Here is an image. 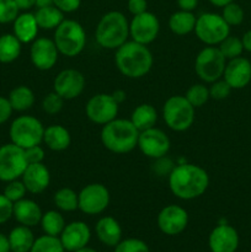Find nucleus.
<instances>
[{"mask_svg":"<svg viewBox=\"0 0 251 252\" xmlns=\"http://www.w3.org/2000/svg\"><path fill=\"white\" fill-rule=\"evenodd\" d=\"M79 209L88 216L101 214L110 204V192L102 184L86 185L78 193Z\"/></svg>","mask_w":251,"mask_h":252,"instance_id":"9b49d317","label":"nucleus"},{"mask_svg":"<svg viewBox=\"0 0 251 252\" xmlns=\"http://www.w3.org/2000/svg\"><path fill=\"white\" fill-rule=\"evenodd\" d=\"M75 252H97V251H95L94 249H90V248H88V246H85V248L80 249V250H78Z\"/></svg>","mask_w":251,"mask_h":252,"instance_id":"13d9d810","label":"nucleus"},{"mask_svg":"<svg viewBox=\"0 0 251 252\" xmlns=\"http://www.w3.org/2000/svg\"><path fill=\"white\" fill-rule=\"evenodd\" d=\"M53 202L57 208L62 212H74L79 209L78 193L69 187L59 189L54 193Z\"/></svg>","mask_w":251,"mask_h":252,"instance_id":"473e14b6","label":"nucleus"},{"mask_svg":"<svg viewBox=\"0 0 251 252\" xmlns=\"http://www.w3.org/2000/svg\"><path fill=\"white\" fill-rule=\"evenodd\" d=\"M118 108L120 105L111 94H96L86 103L85 112L91 122L105 126L117 118Z\"/></svg>","mask_w":251,"mask_h":252,"instance_id":"f8f14e48","label":"nucleus"},{"mask_svg":"<svg viewBox=\"0 0 251 252\" xmlns=\"http://www.w3.org/2000/svg\"><path fill=\"white\" fill-rule=\"evenodd\" d=\"M225 65L226 59L218 47L208 46L197 54L194 71L202 81L212 84L223 76Z\"/></svg>","mask_w":251,"mask_h":252,"instance_id":"6e6552de","label":"nucleus"},{"mask_svg":"<svg viewBox=\"0 0 251 252\" xmlns=\"http://www.w3.org/2000/svg\"><path fill=\"white\" fill-rule=\"evenodd\" d=\"M194 33L197 38L207 46H216L229 36L230 26L226 24L221 15L204 12L197 17Z\"/></svg>","mask_w":251,"mask_h":252,"instance_id":"1a4fd4ad","label":"nucleus"},{"mask_svg":"<svg viewBox=\"0 0 251 252\" xmlns=\"http://www.w3.org/2000/svg\"><path fill=\"white\" fill-rule=\"evenodd\" d=\"M209 186V175L194 164H179L169 175V187L175 197L185 201L204 194Z\"/></svg>","mask_w":251,"mask_h":252,"instance_id":"f257e3e1","label":"nucleus"},{"mask_svg":"<svg viewBox=\"0 0 251 252\" xmlns=\"http://www.w3.org/2000/svg\"><path fill=\"white\" fill-rule=\"evenodd\" d=\"M111 95L113 96V98H115L116 102H117L118 105L122 102H125L126 98H127V94H126V91H123V90H116L115 93L111 94Z\"/></svg>","mask_w":251,"mask_h":252,"instance_id":"864d4df0","label":"nucleus"},{"mask_svg":"<svg viewBox=\"0 0 251 252\" xmlns=\"http://www.w3.org/2000/svg\"><path fill=\"white\" fill-rule=\"evenodd\" d=\"M187 224L188 214L186 209L177 204H169L157 214V226L166 235H179L187 228Z\"/></svg>","mask_w":251,"mask_h":252,"instance_id":"f3484780","label":"nucleus"},{"mask_svg":"<svg viewBox=\"0 0 251 252\" xmlns=\"http://www.w3.org/2000/svg\"><path fill=\"white\" fill-rule=\"evenodd\" d=\"M231 93V88L225 80H217L212 83L211 88H209V96L214 100H224L228 97Z\"/></svg>","mask_w":251,"mask_h":252,"instance_id":"79ce46f5","label":"nucleus"},{"mask_svg":"<svg viewBox=\"0 0 251 252\" xmlns=\"http://www.w3.org/2000/svg\"><path fill=\"white\" fill-rule=\"evenodd\" d=\"M157 121V112L150 103H142L137 106L130 116V122L139 132L155 127Z\"/></svg>","mask_w":251,"mask_h":252,"instance_id":"bb28decb","label":"nucleus"},{"mask_svg":"<svg viewBox=\"0 0 251 252\" xmlns=\"http://www.w3.org/2000/svg\"><path fill=\"white\" fill-rule=\"evenodd\" d=\"M25 155H26V160L29 164L43 162L44 160V150L39 144L25 149Z\"/></svg>","mask_w":251,"mask_h":252,"instance_id":"a18cd8bd","label":"nucleus"},{"mask_svg":"<svg viewBox=\"0 0 251 252\" xmlns=\"http://www.w3.org/2000/svg\"><path fill=\"white\" fill-rule=\"evenodd\" d=\"M185 97L194 108L202 107L209 100V89L203 84H194L187 90Z\"/></svg>","mask_w":251,"mask_h":252,"instance_id":"c9c22d12","label":"nucleus"},{"mask_svg":"<svg viewBox=\"0 0 251 252\" xmlns=\"http://www.w3.org/2000/svg\"><path fill=\"white\" fill-rule=\"evenodd\" d=\"M53 5V0H36V7L39 9V7H46Z\"/></svg>","mask_w":251,"mask_h":252,"instance_id":"4d7b16f0","label":"nucleus"},{"mask_svg":"<svg viewBox=\"0 0 251 252\" xmlns=\"http://www.w3.org/2000/svg\"><path fill=\"white\" fill-rule=\"evenodd\" d=\"M44 127L38 118L33 116H20L15 118L9 128L11 143L22 149H27L43 142Z\"/></svg>","mask_w":251,"mask_h":252,"instance_id":"423d86ee","label":"nucleus"},{"mask_svg":"<svg viewBox=\"0 0 251 252\" xmlns=\"http://www.w3.org/2000/svg\"><path fill=\"white\" fill-rule=\"evenodd\" d=\"M96 235L106 246L116 248L122 240V228L113 217H103L96 223Z\"/></svg>","mask_w":251,"mask_h":252,"instance_id":"b1692460","label":"nucleus"},{"mask_svg":"<svg viewBox=\"0 0 251 252\" xmlns=\"http://www.w3.org/2000/svg\"><path fill=\"white\" fill-rule=\"evenodd\" d=\"M221 16L229 26H238L244 21V10L240 5L231 1L223 7Z\"/></svg>","mask_w":251,"mask_h":252,"instance_id":"e433bc0d","label":"nucleus"},{"mask_svg":"<svg viewBox=\"0 0 251 252\" xmlns=\"http://www.w3.org/2000/svg\"><path fill=\"white\" fill-rule=\"evenodd\" d=\"M115 63L122 75L129 79H139L152 69L154 59L145 44L129 41L116 49Z\"/></svg>","mask_w":251,"mask_h":252,"instance_id":"f03ea898","label":"nucleus"},{"mask_svg":"<svg viewBox=\"0 0 251 252\" xmlns=\"http://www.w3.org/2000/svg\"><path fill=\"white\" fill-rule=\"evenodd\" d=\"M243 46H244V49H246V51L251 52V30L250 31L246 32L245 34H244L243 37Z\"/></svg>","mask_w":251,"mask_h":252,"instance_id":"5fc2aeb1","label":"nucleus"},{"mask_svg":"<svg viewBox=\"0 0 251 252\" xmlns=\"http://www.w3.org/2000/svg\"><path fill=\"white\" fill-rule=\"evenodd\" d=\"M22 43L14 33H4L0 36V63L10 64L21 54Z\"/></svg>","mask_w":251,"mask_h":252,"instance_id":"c756f323","label":"nucleus"},{"mask_svg":"<svg viewBox=\"0 0 251 252\" xmlns=\"http://www.w3.org/2000/svg\"><path fill=\"white\" fill-rule=\"evenodd\" d=\"M162 118L170 129L185 132L194 122V107L182 95L167 98L162 107Z\"/></svg>","mask_w":251,"mask_h":252,"instance_id":"0eeeda50","label":"nucleus"},{"mask_svg":"<svg viewBox=\"0 0 251 252\" xmlns=\"http://www.w3.org/2000/svg\"><path fill=\"white\" fill-rule=\"evenodd\" d=\"M218 48L221 52V54L225 57V59H229V61L240 57L244 51L243 41L238 37L230 36V34L219 43Z\"/></svg>","mask_w":251,"mask_h":252,"instance_id":"f704fd0d","label":"nucleus"},{"mask_svg":"<svg viewBox=\"0 0 251 252\" xmlns=\"http://www.w3.org/2000/svg\"><path fill=\"white\" fill-rule=\"evenodd\" d=\"M54 43L59 53L73 58L80 54L86 46V32L75 20H64L54 30Z\"/></svg>","mask_w":251,"mask_h":252,"instance_id":"39448f33","label":"nucleus"},{"mask_svg":"<svg viewBox=\"0 0 251 252\" xmlns=\"http://www.w3.org/2000/svg\"><path fill=\"white\" fill-rule=\"evenodd\" d=\"M0 252H11V250H10L9 238L2 233H0Z\"/></svg>","mask_w":251,"mask_h":252,"instance_id":"603ef678","label":"nucleus"},{"mask_svg":"<svg viewBox=\"0 0 251 252\" xmlns=\"http://www.w3.org/2000/svg\"><path fill=\"white\" fill-rule=\"evenodd\" d=\"M102 145L115 154H127L138 144L139 130L134 127L130 120L116 118L106 123L101 129Z\"/></svg>","mask_w":251,"mask_h":252,"instance_id":"7ed1b4c3","label":"nucleus"},{"mask_svg":"<svg viewBox=\"0 0 251 252\" xmlns=\"http://www.w3.org/2000/svg\"><path fill=\"white\" fill-rule=\"evenodd\" d=\"M7 238L11 252H30L36 240L31 229L25 225H19L12 229Z\"/></svg>","mask_w":251,"mask_h":252,"instance_id":"a878e982","label":"nucleus"},{"mask_svg":"<svg viewBox=\"0 0 251 252\" xmlns=\"http://www.w3.org/2000/svg\"><path fill=\"white\" fill-rule=\"evenodd\" d=\"M154 164H153L152 169L157 176L162 177V176H167L171 174V171L174 170L175 164L170 158H167L166 155L161 158H157V159H154Z\"/></svg>","mask_w":251,"mask_h":252,"instance_id":"37998d69","label":"nucleus"},{"mask_svg":"<svg viewBox=\"0 0 251 252\" xmlns=\"http://www.w3.org/2000/svg\"><path fill=\"white\" fill-rule=\"evenodd\" d=\"M177 5H179L180 10L192 12L198 6V0H177Z\"/></svg>","mask_w":251,"mask_h":252,"instance_id":"8fccbe9b","label":"nucleus"},{"mask_svg":"<svg viewBox=\"0 0 251 252\" xmlns=\"http://www.w3.org/2000/svg\"><path fill=\"white\" fill-rule=\"evenodd\" d=\"M19 11V7L14 0H0V24L5 25L14 22Z\"/></svg>","mask_w":251,"mask_h":252,"instance_id":"ea45409f","label":"nucleus"},{"mask_svg":"<svg viewBox=\"0 0 251 252\" xmlns=\"http://www.w3.org/2000/svg\"><path fill=\"white\" fill-rule=\"evenodd\" d=\"M42 209L34 201L29 198H22L14 203V213L12 217L16 219L20 225L36 226L41 223L42 219Z\"/></svg>","mask_w":251,"mask_h":252,"instance_id":"4be33fe9","label":"nucleus"},{"mask_svg":"<svg viewBox=\"0 0 251 252\" xmlns=\"http://www.w3.org/2000/svg\"><path fill=\"white\" fill-rule=\"evenodd\" d=\"M34 17L37 25L42 30H56L64 21V14L54 5L37 9Z\"/></svg>","mask_w":251,"mask_h":252,"instance_id":"7c9ffc66","label":"nucleus"},{"mask_svg":"<svg viewBox=\"0 0 251 252\" xmlns=\"http://www.w3.org/2000/svg\"><path fill=\"white\" fill-rule=\"evenodd\" d=\"M59 239L65 251L75 252L89 244L91 239L90 228L84 221H71L66 224Z\"/></svg>","mask_w":251,"mask_h":252,"instance_id":"a211bd4d","label":"nucleus"},{"mask_svg":"<svg viewBox=\"0 0 251 252\" xmlns=\"http://www.w3.org/2000/svg\"><path fill=\"white\" fill-rule=\"evenodd\" d=\"M208 245L212 252H235L239 246L238 231L228 224H220L209 234Z\"/></svg>","mask_w":251,"mask_h":252,"instance_id":"6ab92c4d","label":"nucleus"},{"mask_svg":"<svg viewBox=\"0 0 251 252\" xmlns=\"http://www.w3.org/2000/svg\"><path fill=\"white\" fill-rule=\"evenodd\" d=\"M212 5L214 6H218V7H224L225 5H228L229 2H231L233 0H208Z\"/></svg>","mask_w":251,"mask_h":252,"instance_id":"6e6d98bb","label":"nucleus"},{"mask_svg":"<svg viewBox=\"0 0 251 252\" xmlns=\"http://www.w3.org/2000/svg\"><path fill=\"white\" fill-rule=\"evenodd\" d=\"M41 226L44 234L51 236H59L65 228V220L64 217L58 211H48L42 214Z\"/></svg>","mask_w":251,"mask_h":252,"instance_id":"2f4dec72","label":"nucleus"},{"mask_svg":"<svg viewBox=\"0 0 251 252\" xmlns=\"http://www.w3.org/2000/svg\"><path fill=\"white\" fill-rule=\"evenodd\" d=\"M27 192L32 194H39L48 189L51 184V174L43 162L29 164L21 176Z\"/></svg>","mask_w":251,"mask_h":252,"instance_id":"aec40b11","label":"nucleus"},{"mask_svg":"<svg viewBox=\"0 0 251 252\" xmlns=\"http://www.w3.org/2000/svg\"><path fill=\"white\" fill-rule=\"evenodd\" d=\"M197 17L194 16L193 12L191 11H180L174 12L169 19V27L172 33L179 34V36H185V34L191 33L194 31Z\"/></svg>","mask_w":251,"mask_h":252,"instance_id":"cd10ccee","label":"nucleus"},{"mask_svg":"<svg viewBox=\"0 0 251 252\" xmlns=\"http://www.w3.org/2000/svg\"><path fill=\"white\" fill-rule=\"evenodd\" d=\"M27 162L25 149L14 143H7L0 147V181L10 182L22 176Z\"/></svg>","mask_w":251,"mask_h":252,"instance_id":"9d476101","label":"nucleus"},{"mask_svg":"<svg viewBox=\"0 0 251 252\" xmlns=\"http://www.w3.org/2000/svg\"><path fill=\"white\" fill-rule=\"evenodd\" d=\"M64 101L65 100L61 95H58L56 91H52V93L47 94L42 100V108L48 115H57L63 108Z\"/></svg>","mask_w":251,"mask_h":252,"instance_id":"58836bf2","label":"nucleus"},{"mask_svg":"<svg viewBox=\"0 0 251 252\" xmlns=\"http://www.w3.org/2000/svg\"><path fill=\"white\" fill-rule=\"evenodd\" d=\"M127 6H128V11H129L133 16L148 11L147 0H128Z\"/></svg>","mask_w":251,"mask_h":252,"instance_id":"09e8293b","label":"nucleus"},{"mask_svg":"<svg viewBox=\"0 0 251 252\" xmlns=\"http://www.w3.org/2000/svg\"><path fill=\"white\" fill-rule=\"evenodd\" d=\"M160 31L159 19L153 12L145 11L133 16L129 22V36L132 41L148 46L155 41Z\"/></svg>","mask_w":251,"mask_h":252,"instance_id":"4468645a","label":"nucleus"},{"mask_svg":"<svg viewBox=\"0 0 251 252\" xmlns=\"http://www.w3.org/2000/svg\"><path fill=\"white\" fill-rule=\"evenodd\" d=\"M12 112H14V110H12L7 97L0 96V126L4 125L10 120Z\"/></svg>","mask_w":251,"mask_h":252,"instance_id":"de8ad7c7","label":"nucleus"},{"mask_svg":"<svg viewBox=\"0 0 251 252\" xmlns=\"http://www.w3.org/2000/svg\"><path fill=\"white\" fill-rule=\"evenodd\" d=\"M59 51L53 39L38 37L34 39L30 48V58L32 64L38 70H49L58 62Z\"/></svg>","mask_w":251,"mask_h":252,"instance_id":"dca6fc26","label":"nucleus"},{"mask_svg":"<svg viewBox=\"0 0 251 252\" xmlns=\"http://www.w3.org/2000/svg\"><path fill=\"white\" fill-rule=\"evenodd\" d=\"M129 37V22L121 11H108L98 21L95 38L105 49H117Z\"/></svg>","mask_w":251,"mask_h":252,"instance_id":"20e7f679","label":"nucleus"},{"mask_svg":"<svg viewBox=\"0 0 251 252\" xmlns=\"http://www.w3.org/2000/svg\"><path fill=\"white\" fill-rule=\"evenodd\" d=\"M115 252H150L147 244L139 239H126L121 240L120 244L116 246Z\"/></svg>","mask_w":251,"mask_h":252,"instance_id":"a19ab883","label":"nucleus"},{"mask_svg":"<svg viewBox=\"0 0 251 252\" xmlns=\"http://www.w3.org/2000/svg\"><path fill=\"white\" fill-rule=\"evenodd\" d=\"M85 76L76 69H64L59 71L53 81V91L64 100L79 97L85 89Z\"/></svg>","mask_w":251,"mask_h":252,"instance_id":"2eb2a0df","label":"nucleus"},{"mask_svg":"<svg viewBox=\"0 0 251 252\" xmlns=\"http://www.w3.org/2000/svg\"><path fill=\"white\" fill-rule=\"evenodd\" d=\"M81 0H53V5L58 7L62 12H74L80 7Z\"/></svg>","mask_w":251,"mask_h":252,"instance_id":"49530a36","label":"nucleus"},{"mask_svg":"<svg viewBox=\"0 0 251 252\" xmlns=\"http://www.w3.org/2000/svg\"><path fill=\"white\" fill-rule=\"evenodd\" d=\"M43 142L53 152H63L70 147L71 137L65 127L61 125H52L44 128Z\"/></svg>","mask_w":251,"mask_h":252,"instance_id":"393cba45","label":"nucleus"},{"mask_svg":"<svg viewBox=\"0 0 251 252\" xmlns=\"http://www.w3.org/2000/svg\"><path fill=\"white\" fill-rule=\"evenodd\" d=\"M14 1L19 7V10H22V11H27V10L36 6V0H14Z\"/></svg>","mask_w":251,"mask_h":252,"instance_id":"3c124183","label":"nucleus"},{"mask_svg":"<svg viewBox=\"0 0 251 252\" xmlns=\"http://www.w3.org/2000/svg\"><path fill=\"white\" fill-rule=\"evenodd\" d=\"M223 76L231 89L245 88L251 81V63L243 57L230 59L226 63Z\"/></svg>","mask_w":251,"mask_h":252,"instance_id":"412c9836","label":"nucleus"},{"mask_svg":"<svg viewBox=\"0 0 251 252\" xmlns=\"http://www.w3.org/2000/svg\"><path fill=\"white\" fill-rule=\"evenodd\" d=\"M38 30L36 17L31 12L19 14L12 22V31L21 43H32L37 38Z\"/></svg>","mask_w":251,"mask_h":252,"instance_id":"5701e85b","label":"nucleus"},{"mask_svg":"<svg viewBox=\"0 0 251 252\" xmlns=\"http://www.w3.org/2000/svg\"><path fill=\"white\" fill-rule=\"evenodd\" d=\"M14 213V203L7 197L0 193V225L5 224L12 218Z\"/></svg>","mask_w":251,"mask_h":252,"instance_id":"c03bdc74","label":"nucleus"},{"mask_svg":"<svg viewBox=\"0 0 251 252\" xmlns=\"http://www.w3.org/2000/svg\"><path fill=\"white\" fill-rule=\"evenodd\" d=\"M170 145H171L170 138L164 130L159 128L153 127L139 132L137 147L145 157L150 159L165 157L169 153Z\"/></svg>","mask_w":251,"mask_h":252,"instance_id":"ddd939ff","label":"nucleus"},{"mask_svg":"<svg viewBox=\"0 0 251 252\" xmlns=\"http://www.w3.org/2000/svg\"><path fill=\"white\" fill-rule=\"evenodd\" d=\"M12 110L17 112H25L30 110L34 103V94L29 86L19 85L10 91L7 96Z\"/></svg>","mask_w":251,"mask_h":252,"instance_id":"c85d7f7f","label":"nucleus"},{"mask_svg":"<svg viewBox=\"0 0 251 252\" xmlns=\"http://www.w3.org/2000/svg\"><path fill=\"white\" fill-rule=\"evenodd\" d=\"M30 252H65L63 244L58 236H51L44 234L36 239Z\"/></svg>","mask_w":251,"mask_h":252,"instance_id":"72a5a7b5","label":"nucleus"},{"mask_svg":"<svg viewBox=\"0 0 251 252\" xmlns=\"http://www.w3.org/2000/svg\"><path fill=\"white\" fill-rule=\"evenodd\" d=\"M26 193H27L26 187H25L24 182L19 179L12 180V181L10 182H6V186L4 187V191H2V194H4L5 197H7L12 203L25 198Z\"/></svg>","mask_w":251,"mask_h":252,"instance_id":"4c0bfd02","label":"nucleus"}]
</instances>
